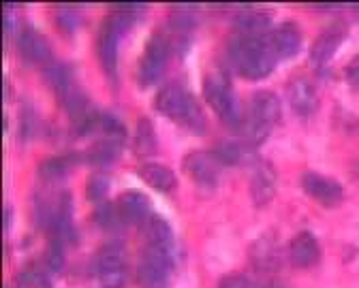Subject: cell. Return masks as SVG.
Here are the masks:
<instances>
[{
	"label": "cell",
	"instance_id": "obj_21",
	"mask_svg": "<svg viewBox=\"0 0 359 288\" xmlns=\"http://www.w3.org/2000/svg\"><path fill=\"white\" fill-rule=\"evenodd\" d=\"M122 152V141H114V139H103L99 143H95L93 148L88 150V160L95 165H111Z\"/></svg>",
	"mask_w": 359,
	"mask_h": 288
},
{
	"label": "cell",
	"instance_id": "obj_8",
	"mask_svg": "<svg viewBox=\"0 0 359 288\" xmlns=\"http://www.w3.org/2000/svg\"><path fill=\"white\" fill-rule=\"evenodd\" d=\"M302 186L308 192L310 199H314L325 207H334L342 201V186L319 173H306L302 177Z\"/></svg>",
	"mask_w": 359,
	"mask_h": 288
},
{
	"label": "cell",
	"instance_id": "obj_19",
	"mask_svg": "<svg viewBox=\"0 0 359 288\" xmlns=\"http://www.w3.org/2000/svg\"><path fill=\"white\" fill-rule=\"evenodd\" d=\"M95 267H97V275H109V273H120L126 271L124 269V250L120 244H107L105 248L99 250L97 259H95Z\"/></svg>",
	"mask_w": 359,
	"mask_h": 288
},
{
	"label": "cell",
	"instance_id": "obj_5",
	"mask_svg": "<svg viewBox=\"0 0 359 288\" xmlns=\"http://www.w3.org/2000/svg\"><path fill=\"white\" fill-rule=\"evenodd\" d=\"M171 275V246L148 244L140 263V286L142 288H169Z\"/></svg>",
	"mask_w": 359,
	"mask_h": 288
},
{
	"label": "cell",
	"instance_id": "obj_3",
	"mask_svg": "<svg viewBox=\"0 0 359 288\" xmlns=\"http://www.w3.org/2000/svg\"><path fill=\"white\" fill-rule=\"evenodd\" d=\"M280 118V101L274 92H257L250 96L246 118L242 120V135L244 143L250 148H257L269 137L272 128Z\"/></svg>",
	"mask_w": 359,
	"mask_h": 288
},
{
	"label": "cell",
	"instance_id": "obj_12",
	"mask_svg": "<svg viewBox=\"0 0 359 288\" xmlns=\"http://www.w3.org/2000/svg\"><path fill=\"white\" fill-rule=\"evenodd\" d=\"M289 103L299 118H308L317 109V90L308 77H295L289 83Z\"/></svg>",
	"mask_w": 359,
	"mask_h": 288
},
{
	"label": "cell",
	"instance_id": "obj_25",
	"mask_svg": "<svg viewBox=\"0 0 359 288\" xmlns=\"http://www.w3.org/2000/svg\"><path fill=\"white\" fill-rule=\"evenodd\" d=\"M95 222L103 228V231H118L120 224L124 222L120 212H118V205L114 203H103L95 210Z\"/></svg>",
	"mask_w": 359,
	"mask_h": 288
},
{
	"label": "cell",
	"instance_id": "obj_33",
	"mask_svg": "<svg viewBox=\"0 0 359 288\" xmlns=\"http://www.w3.org/2000/svg\"><path fill=\"white\" fill-rule=\"evenodd\" d=\"M346 81L353 85V88H359V56H355L348 64H346Z\"/></svg>",
	"mask_w": 359,
	"mask_h": 288
},
{
	"label": "cell",
	"instance_id": "obj_24",
	"mask_svg": "<svg viewBox=\"0 0 359 288\" xmlns=\"http://www.w3.org/2000/svg\"><path fill=\"white\" fill-rule=\"evenodd\" d=\"M146 233H148V244H156V246H171V228L169 224L158 218L152 216L146 224Z\"/></svg>",
	"mask_w": 359,
	"mask_h": 288
},
{
	"label": "cell",
	"instance_id": "obj_6",
	"mask_svg": "<svg viewBox=\"0 0 359 288\" xmlns=\"http://www.w3.org/2000/svg\"><path fill=\"white\" fill-rule=\"evenodd\" d=\"M171 58V43L167 36L163 34H152V39L148 41L144 56L140 60V69H137V79L142 85H152L156 83Z\"/></svg>",
	"mask_w": 359,
	"mask_h": 288
},
{
	"label": "cell",
	"instance_id": "obj_10",
	"mask_svg": "<svg viewBox=\"0 0 359 288\" xmlns=\"http://www.w3.org/2000/svg\"><path fill=\"white\" fill-rule=\"evenodd\" d=\"M122 32L116 28V24L107 18L101 32H99V43H97V50H99V60L103 71L109 77H116V69H118V36Z\"/></svg>",
	"mask_w": 359,
	"mask_h": 288
},
{
	"label": "cell",
	"instance_id": "obj_4",
	"mask_svg": "<svg viewBox=\"0 0 359 288\" xmlns=\"http://www.w3.org/2000/svg\"><path fill=\"white\" fill-rule=\"evenodd\" d=\"M203 96L224 124L231 128L242 126L238 101H236V94H233V88H231V81L227 79V75L210 73L203 81Z\"/></svg>",
	"mask_w": 359,
	"mask_h": 288
},
{
	"label": "cell",
	"instance_id": "obj_17",
	"mask_svg": "<svg viewBox=\"0 0 359 288\" xmlns=\"http://www.w3.org/2000/svg\"><path fill=\"white\" fill-rule=\"evenodd\" d=\"M267 28H269V15L263 13V11H242L236 18L238 36L259 39V36H265Z\"/></svg>",
	"mask_w": 359,
	"mask_h": 288
},
{
	"label": "cell",
	"instance_id": "obj_15",
	"mask_svg": "<svg viewBox=\"0 0 359 288\" xmlns=\"http://www.w3.org/2000/svg\"><path fill=\"white\" fill-rule=\"evenodd\" d=\"M269 43L278 58H293L302 47V32L293 22H287L269 34Z\"/></svg>",
	"mask_w": 359,
	"mask_h": 288
},
{
	"label": "cell",
	"instance_id": "obj_35",
	"mask_svg": "<svg viewBox=\"0 0 359 288\" xmlns=\"http://www.w3.org/2000/svg\"><path fill=\"white\" fill-rule=\"evenodd\" d=\"M261 288H285V286L278 284V282H269V284H265V286H261Z\"/></svg>",
	"mask_w": 359,
	"mask_h": 288
},
{
	"label": "cell",
	"instance_id": "obj_13",
	"mask_svg": "<svg viewBox=\"0 0 359 288\" xmlns=\"http://www.w3.org/2000/svg\"><path fill=\"white\" fill-rule=\"evenodd\" d=\"M18 50L22 54L24 60L32 62V64H43L50 60V43L41 32H36L34 28H24L20 32L18 39Z\"/></svg>",
	"mask_w": 359,
	"mask_h": 288
},
{
	"label": "cell",
	"instance_id": "obj_9",
	"mask_svg": "<svg viewBox=\"0 0 359 288\" xmlns=\"http://www.w3.org/2000/svg\"><path fill=\"white\" fill-rule=\"evenodd\" d=\"M276 192V171L269 163H257L250 175V197L257 207L267 205Z\"/></svg>",
	"mask_w": 359,
	"mask_h": 288
},
{
	"label": "cell",
	"instance_id": "obj_14",
	"mask_svg": "<svg viewBox=\"0 0 359 288\" xmlns=\"http://www.w3.org/2000/svg\"><path fill=\"white\" fill-rule=\"evenodd\" d=\"M116 205H118L122 220L130 222V224L144 222L150 214V201L146 199V195H142V192H137V190H128V192H124V195H120Z\"/></svg>",
	"mask_w": 359,
	"mask_h": 288
},
{
	"label": "cell",
	"instance_id": "obj_16",
	"mask_svg": "<svg viewBox=\"0 0 359 288\" xmlns=\"http://www.w3.org/2000/svg\"><path fill=\"white\" fill-rule=\"evenodd\" d=\"M342 39H344V28H340V26H332V28H327L325 32H321L319 39L314 41L312 50H310V60H312V64L323 67V64L334 56V52L340 47Z\"/></svg>",
	"mask_w": 359,
	"mask_h": 288
},
{
	"label": "cell",
	"instance_id": "obj_20",
	"mask_svg": "<svg viewBox=\"0 0 359 288\" xmlns=\"http://www.w3.org/2000/svg\"><path fill=\"white\" fill-rule=\"evenodd\" d=\"M133 150L137 156H152L156 152V135L152 128V122L148 118H140L137 128H135V139H133Z\"/></svg>",
	"mask_w": 359,
	"mask_h": 288
},
{
	"label": "cell",
	"instance_id": "obj_11",
	"mask_svg": "<svg viewBox=\"0 0 359 288\" xmlns=\"http://www.w3.org/2000/svg\"><path fill=\"white\" fill-rule=\"evenodd\" d=\"M321 256V248L317 237L308 231H302L299 235H295L291 239V246H289V259L295 267L299 269H308L312 265H317Z\"/></svg>",
	"mask_w": 359,
	"mask_h": 288
},
{
	"label": "cell",
	"instance_id": "obj_7",
	"mask_svg": "<svg viewBox=\"0 0 359 288\" xmlns=\"http://www.w3.org/2000/svg\"><path fill=\"white\" fill-rule=\"evenodd\" d=\"M218 167L220 163L216 160V156L212 152H191L184 158V169L191 175V179L205 188L212 190L218 181Z\"/></svg>",
	"mask_w": 359,
	"mask_h": 288
},
{
	"label": "cell",
	"instance_id": "obj_2",
	"mask_svg": "<svg viewBox=\"0 0 359 288\" xmlns=\"http://www.w3.org/2000/svg\"><path fill=\"white\" fill-rule=\"evenodd\" d=\"M229 58L236 67V71L248 79H263L276 67V52L269 36H259V39H244L236 36L229 45Z\"/></svg>",
	"mask_w": 359,
	"mask_h": 288
},
{
	"label": "cell",
	"instance_id": "obj_30",
	"mask_svg": "<svg viewBox=\"0 0 359 288\" xmlns=\"http://www.w3.org/2000/svg\"><path fill=\"white\" fill-rule=\"evenodd\" d=\"M56 24H58L60 30L73 32V30L79 28V13L73 11V9H60V11L56 13Z\"/></svg>",
	"mask_w": 359,
	"mask_h": 288
},
{
	"label": "cell",
	"instance_id": "obj_34",
	"mask_svg": "<svg viewBox=\"0 0 359 288\" xmlns=\"http://www.w3.org/2000/svg\"><path fill=\"white\" fill-rule=\"evenodd\" d=\"M9 224H11V210L5 207V228L9 231Z\"/></svg>",
	"mask_w": 359,
	"mask_h": 288
},
{
	"label": "cell",
	"instance_id": "obj_27",
	"mask_svg": "<svg viewBox=\"0 0 359 288\" xmlns=\"http://www.w3.org/2000/svg\"><path fill=\"white\" fill-rule=\"evenodd\" d=\"M252 259H255V265L259 267V269H269L272 267L276 261V254H274V244H269L267 239L263 237L261 242H257L255 244V248H252Z\"/></svg>",
	"mask_w": 359,
	"mask_h": 288
},
{
	"label": "cell",
	"instance_id": "obj_23",
	"mask_svg": "<svg viewBox=\"0 0 359 288\" xmlns=\"http://www.w3.org/2000/svg\"><path fill=\"white\" fill-rule=\"evenodd\" d=\"M45 79L50 81V85H52L60 96H65V94L69 92V88L73 85L71 73H69V69H67L62 62H52V64L45 67Z\"/></svg>",
	"mask_w": 359,
	"mask_h": 288
},
{
	"label": "cell",
	"instance_id": "obj_1",
	"mask_svg": "<svg viewBox=\"0 0 359 288\" xmlns=\"http://www.w3.org/2000/svg\"><path fill=\"white\" fill-rule=\"evenodd\" d=\"M156 111L173 120L175 124L184 126L187 130L195 135L205 132V116L199 107V103L193 99V94L182 85V83H167L158 90L154 99Z\"/></svg>",
	"mask_w": 359,
	"mask_h": 288
},
{
	"label": "cell",
	"instance_id": "obj_29",
	"mask_svg": "<svg viewBox=\"0 0 359 288\" xmlns=\"http://www.w3.org/2000/svg\"><path fill=\"white\" fill-rule=\"evenodd\" d=\"M107 186H109V179H107L103 173L93 175V177L88 179V184H86L88 199H90V201H99V199H103V195L107 192Z\"/></svg>",
	"mask_w": 359,
	"mask_h": 288
},
{
	"label": "cell",
	"instance_id": "obj_26",
	"mask_svg": "<svg viewBox=\"0 0 359 288\" xmlns=\"http://www.w3.org/2000/svg\"><path fill=\"white\" fill-rule=\"evenodd\" d=\"M69 167H71L69 158H65V156H52V158H48L45 163H41L39 171H41V175L45 179H60V177L67 175Z\"/></svg>",
	"mask_w": 359,
	"mask_h": 288
},
{
	"label": "cell",
	"instance_id": "obj_28",
	"mask_svg": "<svg viewBox=\"0 0 359 288\" xmlns=\"http://www.w3.org/2000/svg\"><path fill=\"white\" fill-rule=\"evenodd\" d=\"M101 128H103V132L107 135V139H114V141H124V137H126V130H124L122 122H120L116 116L101 114Z\"/></svg>",
	"mask_w": 359,
	"mask_h": 288
},
{
	"label": "cell",
	"instance_id": "obj_32",
	"mask_svg": "<svg viewBox=\"0 0 359 288\" xmlns=\"http://www.w3.org/2000/svg\"><path fill=\"white\" fill-rule=\"evenodd\" d=\"M218 288H250V282L246 280V275L233 273V275H224L220 280Z\"/></svg>",
	"mask_w": 359,
	"mask_h": 288
},
{
	"label": "cell",
	"instance_id": "obj_31",
	"mask_svg": "<svg viewBox=\"0 0 359 288\" xmlns=\"http://www.w3.org/2000/svg\"><path fill=\"white\" fill-rule=\"evenodd\" d=\"M48 263L54 271H60L65 265V250H62V239H54L48 250Z\"/></svg>",
	"mask_w": 359,
	"mask_h": 288
},
{
	"label": "cell",
	"instance_id": "obj_18",
	"mask_svg": "<svg viewBox=\"0 0 359 288\" xmlns=\"http://www.w3.org/2000/svg\"><path fill=\"white\" fill-rule=\"evenodd\" d=\"M140 177L158 192H171L175 188V175L169 167L158 163H144L140 167Z\"/></svg>",
	"mask_w": 359,
	"mask_h": 288
},
{
	"label": "cell",
	"instance_id": "obj_22",
	"mask_svg": "<svg viewBox=\"0 0 359 288\" xmlns=\"http://www.w3.org/2000/svg\"><path fill=\"white\" fill-rule=\"evenodd\" d=\"M246 148L250 146H246L244 141H220L212 154L220 165H240L246 156Z\"/></svg>",
	"mask_w": 359,
	"mask_h": 288
}]
</instances>
